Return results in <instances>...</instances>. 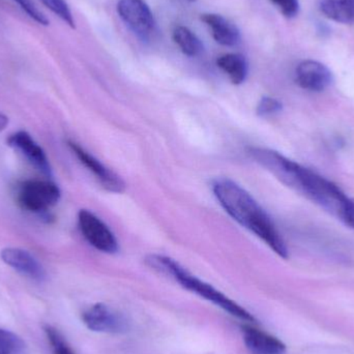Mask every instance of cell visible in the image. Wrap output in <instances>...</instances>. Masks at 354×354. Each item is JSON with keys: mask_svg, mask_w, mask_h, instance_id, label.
Instances as JSON below:
<instances>
[{"mask_svg": "<svg viewBox=\"0 0 354 354\" xmlns=\"http://www.w3.org/2000/svg\"><path fill=\"white\" fill-rule=\"evenodd\" d=\"M78 226L87 243L97 251L115 254L118 243L111 229L91 210L81 209L78 214Z\"/></svg>", "mask_w": 354, "mask_h": 354, "instance_id": "6", "label": "cell"}, {"mask_svg": "<svg viewBox=\"0 0 354 354\" xmlns=\"http://www.w3.org/2000/svg\"><path fill=\"white\" fill-rule=\"evenodd\" d=\"M48 10L62 19L68 26L75 28L74 16L66 0H39Z\"/></svg>", "mask_w": 354, "mask_h": 354, "instance_id": "19", "label": "cell"}, {"mask_svg": "<svg viewBox=\"0 0 354 354\" xmlns=\"http://www.w3.org/2000/svg\"><path fill=\"white\" fill-rule=\"evenodd\" d=\"M216 66L229 77L234 85L245 82L248 76V62L245 56L239 53H229L216 60Z\"/></svg>", "mask_w": 354, "mask_h": 354, "instance_id": "14", "label": "cell"}, {"mask_svg": "<svg viewBox=\"0 0 354 354\" xmlns=\"http://www.w3.org/2000/svg\"><path fill=\"white\" fill-rule=\"evenodd\" d=\"M8 124V118L4 114L0 113V132L6 128Z\"/></svg>", "mask_w": 354, "mask_h": 354, "instance_id": "24", "label": "cell"}, {"mask_svg": "<svg viewBox=\"0 0 354 354\" xmlns=\"http://www.w3.org/2000/svg\"><path fill=\"white\" fill-rule=\"evenodd\" d=\"M82 322L88 330L95 333L122 334L129 328L126 317L105 304H95L85 310Z\"/></svg>", "mask_w": 354, "mask_h": 354, "instance_id": "7", "label": "cell"}, {"mask_svg": "<svg viewBox=\"0 0 354 354\" xmlns=\"http://www.w3.org/2000/svg\"><path fill=\"white\" fill-rule=\"evenodd\" d=\"M6 143L22 155L41 174L52 176V168L47 155L28 133L24 131L14 133L8 137Z\"/></svg>", "mask_w": 354, "mask_h": 354, "instance_id": "9", "label": "cell"}, {"mask_svg": "<svg viewBox=\"0 0 354 354\" xmlns=\"http://www.w3.org/2000/svg\"><path fill=\"white\" fill-rule=\"evenodd\" d=\"M68 147L73 151L81 164L91 172L93 176L99 180L102 187L111 193L120 194L126 189V183L122 177L118 176L115 172L106 167L101 161L93 157V155L85 151L78 143L74 141H68Z\"/></svg>", "mask_w": 354, "mask_h": 354, "instance_id": "8", "label": "cell"}, {"mask_svg": "<svg viewBox=\"0 0 354 354\" xmlns=\"http://www.w3.org/2000/svg\"><path fill=\"white\" fill-rule=\"evenodd\" d=\"M286 18H295L299 12V0H270Z\"/></svg>", "mask_w": 354, "mask_h": 354, "instance_id": "22", "label": "cell"}, {"mask_svg": "<svg viewBox=\"0 0 354 354\" xmlns=\"http://www.w3.org/2000/svg\"><path fill=\"white\" fill-rule=\"evenodd\" d=\"M319 6L328 18L336 22L354 23V0H320Z\"/></svg>", "mask_w": 354, "mask_h": 354, "instance_id": "15", "label": "cell"}, {"mask_svg": "<svg viewBox=\"0 0 354 354\" xmlns=\"http://www.w3.org/2000/svg\"><path fill=\"white\" fill-rule=\"evenodd\" d=\"M0 354H27V345L18 335L0 328Z\"/></svg>", "mask_w": 354, "mask_h": 354, "instance_id": "17", "label": "cell"}, {"mask_svg": "<svg viewBox=\"0 0 354 354\" xmlns=\"http://www.w3.org/2000/svg\"><path fill=\"white\" fill-rule=\"evenodd\" d=\"M248 155L256 163L276 176L281 183L311 200L333 216L342 221L354 199L326 177L304 167L301 164L262 147H249Z\"/></svg>", "mask_w": 354, "mask_h": 354, "instance_id": "1", "label": "cell"}, {"mask_svg": "<svg viewBox=\"0 0 354 354\" xmlns=\"http://www.w3.org/2000/svg\"><path fill=\"white\" fill-rule=\"evenodd\" d=\"M0 257L6 266L22 276L35 282L45 281V268L28 251L19 248H6L0 253Z\"/></svg>", "mask_w": 354, "mask_h": 354, "instance_id": "11", "label": "cell"}, {"mask_svg": "<svg viewBox=\"0 0 354 354\" xmlns=\"http://www.w3.org/2000/svg\"><path fill=\"white\" fill-rule=\"evenodd\" d=\"M212 192L225 212L243 228L255 234L281 258H288V249L268 212L243 187L229 178L212 183Z\"/></svg>", "mask_w": 354, "mask_h": 354, "instance_id": "2", "label": "cell"}, {"mask_svg": "<svg viewBox=\"0 0 354 354\" xmlns=\"http://www.w3.org/2000/svg\"><path fill=\"white\" fill-rule=\"evenodd\" d=\"M189 1H196V0H189Z\"/></svg>", "mask_w": 354, "mask_h": 354, "instance_id": "25", "label": "cell"}, {"mask_svg": "<svg viewBox=\"0 0 354 354\" xmlns=\"http://www.w3.org/2000/svg\"><path fill=\"white\" fill-rule=\"evenodd\" d=\"M297 84L301 88L314 93H322L330 86L333 74L328 66L316 60H305L295 71Z\"/></svg>", "mask_w": 354, "mask_h": 354, "instance_id": "10", "label": "cell"}, {"mask_svg": "<svg viewBox=\"0 0 354 354\" xmlns=\"http://www.w3.org/2000/svg\"><path fill=\"white\" fill-rule=\"evenodd\" d=\"M243 341L247 348L253 354L286 353V345L280 339L254 326L243 328Z\"/></svg>", "mask_w": 354, "mask_h": 354, "instance_id": "12", "label": "cell"}, {"mask_svg": "<svg viewBox=\"0 0 354 354\" xmlns=\"http://www.w3.org/2000/svg\"><path fill=\"white\" fill-rule=\"evenodd\" d=\"M15 3L18 4L19 8L29 17L32 19L33 21L39 25H44V26H48L49 25V20L47 17L30 1V0H12Z\"/></svg>", "mask_w": 354, "mask_h": 354, "instance_id": "20", "label": "cell"}, {"mask_svg": "<svg viewBox=\"0 0 354 354\" xmlns=\"http://www.w3.org/2000/svg\"><path fill=\"white\" fill-rule=\"evenodd\" d=\"M44 332H45L48 341L51 345L53 354H76L71 348L64 337L55 328L51 326H44Z\"/></svg>", "mask_w": 354, "mask_h": 354, "instance_id": "18", "label": "cell"}, {"mask_svg": "<svg viewBox=\"0 0 354 354\" xmlns=\"http://www.w3.org/2000/svg\"><path fill=\"white\" fill-rule=\"evenodd\" d=\"M342 222L347 225V226L351 227V228L354 229V200L351 205L349 206L348 209H347Z\"/></svg>", "mask_w": 354, "mask_h": 354, "instance_id": "23", "label": "cell"}, {"mask_svg": "<svg viewBox=\"0 0 354 354\" xmlns=\"http://www.w3.org/2000/svg\"><path fill=\"white\" fill-rule=\"evenodd\" d=\"M212 28L216 43L227 47H234L241 43V32L236 25L218 14H203L200 17Z\"/></svg>", "mask_w": 354, "mask_h": 354, "instance_id": "13", "label": "cell"}, {"mask_svg": "<svg viewBox=\"0 0 354 354\" xmlns=\"http://www.w3.org/2000/svg\"><path fill=\"white\" fill-rule=\"evenodd\" d=\"M145 262L153 270L176 280L183 288L210 301L230 315L243 320V322H255V318L250 312L243 309L241 305L235 303L226 295H223L221 291L214 288L212 285L193 276L191 272H187L183 266H180L172 258L163 255H149Z\"/></svg>", "mask_w": 354, "mask_h": 354, "instance_id": "3", "label": "cell"}, {"mask_svg": "<svg viewBox=\"0 0 354 354\" xmlns=\"http://www.w3.org/2000/svg\"><path fill=\"white\" fill-rule=\"evenodd\" d=\"M118 12L137 37L143 41H151L157 23L145 0H118Z\"/></svg>", "mask_w": 354, "mask_h": 354, "instance_id": "5", "label": "cell"}, {"mask_svg": "<svg viewBox=\"0 0 354 354\" xmlns=\"http://www.w3.org/2000/svg\"><path fill=\"white\" fill-rule=\"evenodd\" d=\"M283 104L279 100L272 97H263L258 103L256 112L261 118L274 115L282 111Z\"/></svg>", "mask_w": 354, "mask_h": 354, "instance_id": "21", "label": "cell"}, {"mask_svg": "<svg viewBox=\"0 0 354 354\" xmlns=\"http://www.w3.org/2000/svg\"><path fill=\"white\" fill-rule=\"evenodd\" d=\"M174 39L183 53L189 57H195L203 52L204 46L201 39L187 27H176L174 31Z\"/></svg>", "mask_w": 354, "mask_h": 354, "instance_id": "16", "label": "cell"}, {"mask_svg": "<svg viewBox=\"0 0 354 354\" xmlns=\"http://www.w3.org/2000/svg\"><path fill=\"white\" fill-rule=\"evenodd\" d=\"M62 192L51 180L23 181L17 191V201L23 209L44 216L58 203Z\"/></svg>", "mask_w": 354, "mask_h": 354, "instance_id": "4", "label": "cell"}]
</instances>
